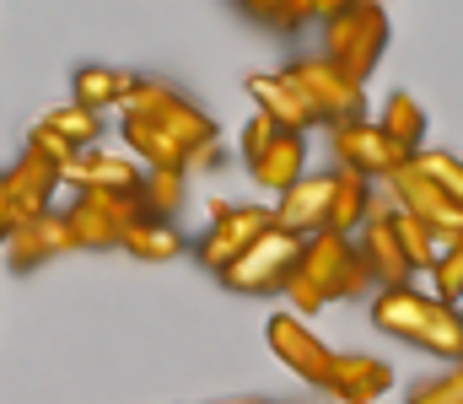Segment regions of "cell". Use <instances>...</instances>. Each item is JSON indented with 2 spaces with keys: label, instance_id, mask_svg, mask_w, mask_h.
<instances>
[{
  "label": "cell",
  "instance_id": "6da1fadb",
  "mask_svg": "<svg viewBox=\"0 0 463 404\" xmlns=\"http://www.w3.org/2000/svg\"><path fill=\"white\" fill-rule=\"evenodd\" d=\"M383 49H388V5L383 0H355L340 16L324 22V54L361 87L372 81Z\"/></svg>",
  "mask_w": 463,
  "mask_h": 404
},
{
  "label": "cell",
  "instance_id": "7a4b0ae2",
  "mask_svg": "<svg viewBox=\"0 0 463 404\" xmlns=\"http://www.w3.org/2000/svg\"><path fill=\"white\" fill-rule=\"evenodd\" d=\"M350 254H355V243L340 238V232H313V238H302V259H297L291 280H286V302H291L297 318H313V313H324L329 302H340V280H345Z\"/></svg>",
  "mask_w": 463,
  "mask_h": 404
},
{
  "label": "cell",
  "instance_id": "3957f363",
  "mask_svg": "<svg viewBox=\"0 0 463 404\" xmlns=\"http://www.w3.org/2000/svg\"><path fill=\"white\" fill-rule=\"evenodd\" d=\"M286 76L297 81V92L307 98V108L318 114V125H345V119H366V87L350 81L329 54H297L286 65Z\"/></svg>",
  "mask_w": 463,
  "mask_h": 404
},
{
  "label": "cell",
  "instance_id": "277c9868",
  "mask_svg": "<svg viewBox=\"0 0 463 404\" xmlns=\"http://www.w3.org/2000/svg\"><path fill=\"white\" fill-rule=\"evenodd\" d=\"M124 114H140V119H151V125H162V130L173 135L178 146H205V140H222L216 130V119L189 98V92H178V87H167V81H140L135 76V87H129V98H124Z\"/></svg>",
  "mask_w": 463,
  "mask_h": 404
},
{
  "label": "cell",
  "instance_id": "5b68a950",
  "mask_svg": "<svg viewBox=\"0 0 463 404\" xmlns=\"http://www.w3.org/2000/svg\"><path fill=\"white\" fill-rule=\"evenodd\" d=\"M302 259V238L297 232H286V227H269L248 254H237L216 280L237 291V296H275V291H286V280H291V269Z\"/></svg>",
  "mask_w": 463,
  "mask_h": 404
},
{
  "label": "cell",
  "instance_id": "8992f818",
  "mask_svg": "<svg viewBox=\"0 0 463 404\" xmlns=\"http://www.w3.org/2000/svg\"><path fill=\"white\" fill-rule=\"evenodd\" d=\"M269 227H275V205H232V200H211V227L200 232L194 259L211 269V275H222V269H227L237 254H248Z\"/></svg>",
  "mask_w": 463,
  "mask_h": 404
},
{
  "label": "cell",
  "instance_id": "52a82bcc",
  "mask_svg": "<svg viewBox=\"0 0 463 404\" xmlns=\"http://www.w3.org/2000/svg\"><path fill=\"white\" fill-rule=\"evenodd\" d=\"M65 221L76 232V249H118L124 232L140 221V200L135 194H109V189H81L71 205H65Z\"/></svg>",
  "mask_w": 463,
  "mask_h": 404
},
{
  "label": "cell",
  "instance_id": "ba28073f",
  "mask_svg": "<svg viewBox=\"0 0 463 404\" xmlns=\"http://www.w3.org/2000/svg\"><path fill=\"white\" fill-rule=\"evenodd\" d=\"M383 189H388V205H393V211H410V216L431 221L442 249H453V243L463 238V205H458V200H448V194H442L420 167H415V162L393 167V173L383 178Z\"/></svg>",
  "mask_w": 463,
  "mask_h": 404
},
{
  "label": "cell",
  "instance_id": "9c48e42d",
  "mask_svg": "<svg viewBox=\"0 0 463 404\" xmlns=\"http://www.w3.org/2000/svg\"><path fill=\"white\" fill-rule=\"evenodd\" d=\"M329 151H335V167H350V173H361V178H372V183L410 162V151L393 146V140L383 135V125H372V119L329 125Z\"/></svg>",
  "mask_w": 463,
  "mask_h": 404
},
{
  "label": "cell",
  "instance_id": "30bf717a",
  "mask_svg": "<svg viewBox=\"0 0 463 404\" xmlns=\"http://www.w3.org/2000/svg\"><path fill=\"white\" fill-rule=\"evenodd\" d=\"M264 340H269L275 362H286L302 383H313V389H324V383H329V372H335V356H340V351H329V345L318 340V329H307L297 313H275V318L264 324Z\"/></svg>",
  "mask_w": 463,
  "mask_h": 404
},
{
  "label": "cell",
  "instance_id": "8fae6325",
  "mask_svg": "<svg viewBox=\"0 0 463 404\" xmlns=\"http://www.w3.org/2000/svg\"><path fill=\"white\" fill-rule=\"evenodd\" d=\"M71 249H76V232H71L65 211H43V216H27V221H16L0 254H5L11 275H33V269H43L49 259L71 254Z\"/></svg>",
  "mask_w": 463,
  "mask_h": 404
},
{
  "label": "cell",
  "instance_id": "7c38bea8",
  "mask_svg": "<svg viewBox=\"0 0 463 404\" xmlns=\"http://www.w3.org/2000/svg\"><path fill=\"white\" fill-rule=\"evenodd\" d=\"M350 243H355V254L366 259V269H372L377 286H410V280H415V269L404 259V243H399V232H393V205L377 200L372 216L361 221V232H355Z\"/></svg>",
  "mask_w": 463,
  "mask_h": 404
},
{
  "label": "cell",
  "instance_id": "4fadbf2b",
  "mask_svg": "<svg viewBox=\"0 0 463 404\" xmlns=\"http://www.w3.org/2000/svg\"><path fill=\"white\" fill-rule=\"evenodd\" d=\"M329 200H335V167H329V173H307V178H297V183L275 200V227H286V232H297V238L329 232Z\"/></svg>",
  "mask_w": 463,
  "mask_h": 404
},
{
  "label": "cell",
  "instance_id": "5bb4252c",
  "mask_svg": "<svg viewBox=\"0 0 463 404\" xmlns=\"http://www.w3.org/2000/svg\"><path fill=\"white\" fill-rule=\"evenodd\" d=\"M5 189H11V216H16V221H27V216L54 211V194L65 189V178H60V167H54V162H43L38 151H27V146H22V156L5 167Z\"/></svg>",
  "mask_w": 463,
  "mask_h": 404
},
{
  "label": "cell",
  "instance_id": "9a60e30c",
  "mask_svg": "<svg viewBox=\"0 0 463 404\" xmlns=\"http://www.w3.org/2000/svg\"><path fill=\"white\" fill-rule=\"evenodd\" d=\"M431 313H437V296L431 291H415V280L410 286H377L372 291V324L383 334L404 340V345L420 340V329L431 324Z\"/></svg>",
  "mask_w": 463,
  "mask_h": 404
},
{
  "label": "cell",
  "instance_id": "2e32d148",
  "mask_svg": "<svg viewBox=\"0 0 463 404\" xmlns=\"http://www.w3.org/2000/svg\"><path fill=\"white\" fill-rule=\"evenodd\" d=\"M242 87H248V98L259 103V114L275 119L280 130H297V135L318 130V114L307 108V98L297 92V81H291L286 70H253Z\"/></svg>",
  "mask_w": 463,
  "mask_h": 404
},
{
  "label": "cell",
  "instance_id": "e0dca14e",
  "mask_svg": "<svg viewBox=\"0 0 463 404\" xmlns=\"http://www.w3.org/2000/svg\"><path fill=\"white\" fill-rule=\"evenodd\" d=\"M140 183H146V173H140V162H129V156H114V151H103V146H87L71 167H65V189H109V194H140Z\"/></svg>",
  "mask_w": 463,
  "mask_h": 404
},
{
  "label": "cell",
  "instance_id": "ac0fdd59",
  "mask_svg": "<svg viewBox=\"0 0 463 404\" xmlns=\"http://www.w3.org/2000/svg\"><path fill=\"white\" fill-rule=\"evenodd\" d=\"M340 404H377L388 389H393V367L366 356V351H350V356H335V372L324 383Z\"/></svg>",
  "mask_w": 463,
  "mask_h": 404
},
{
  "label": "cell",
  "instance_id": "d6986e66",
  "mask_svg": "<svg viewBox=\"0 0 463 404\" xmlns=\"http://www.w3.org/2000/svg\"><path fill=\"white\" fill-rule=\"evenodd\" d=\"M248 178H253L259 189H275V200H280L297 178H307V135L275 130V140L248 162Z\"/></svg>",
  "mask_w": 463,
  "mask_h": 404
},
{
  "label": "cell",
  "instance_id": "ffe728a7",
  "mask_svg": "<svg viewBox=\"0 0 463 404\" xmlns=\"http://www.w3.org/2000/svg\"><path fill=\"white\" fill-rule=\"evenodd\" d=\"M372 205H377V189H372V178H361V173H350V167H335L329 232H340V238H355V232H361V221L372 216Z\"/></svg>",
  "mask_w": 463,
  "mask_h": 404
},
{
  "label": "cell",
  "instance_id": "44dd1931",
  "mask_svg": "<svg viewBox=\"0 0 463 404\" xmlns=\"http://www.w3.org/2000/svg\"><path fill=\"white\" fill-rule=\"evenodd\" d=\"M118 135H124L129 156L146 162V167H189V146H178L162 125H151V119H140V114H124Z\"/></svg>",
  "mask_w": 463,
  "mask_h": 404
},
{
  "label": "cell",
  "instance_id": "7402d4cb",
  "mask_svg": "<svg viewBox=\"0 0 463 404\" xmlns=\"http://www.w3.org/2000/svg\"><path fill=\"white\" fill-rule=\"evenodd\" d=\"M129 259H140V265H167V259H178L189 243H184V232L173 227V221H162V216H140L129 232H124V243H118Z\"/></svg>",
  "mask_w": 463,
  "mask_h": 404
},
{
  "label": "cell",
  "instance_id": "603a6c76",
  "mask_svg": "<svg viewBox=\"0 0 463 404\" xmlns=\"http://www.w3.org/2000/svg\"><path fill=\"white\" fill-rule=\"evenodd\" d=\"M129 87H135V76H129V70H118V65H81V70H76V81H71V98L103 114V108H124Z\"/></svg>",
  "mask_w": 463,
  "mask_h": 404
},
{
  "label": "cell",
  "instance_id": "cb8c5ba5",
  "mask_svg": "<svg viewBox=\"0 0 463 404\" xmlns=\"http://www.w3.org/2000/svg\"><path fill=\"white\" fill-rule=\"evenodd\" d=\"M140 216H162L173 221L189 200V173L184 167H146V183H140Z\"/></svg>",
  "mask_w": 463,
  "mask_h": 404
},
{
  "label": "cell",
  "instance_id": "d4e9b609",
  "mask_svg": "<svg viewBox=\"0 0 463 404\" xmlns=\"http://www.w3.org/2000/svg\"><path fill=\"white\" fill-rule=\"evenodd\" d=\"M377 125H383V135H388L393 146H404L410 156L426 146V108H420L410 92H393V98L383 103V119H377Z\"/></svg>",
  "mask_w": 463,
  "mask_h": 404
},
{
  "label": "cell",
  "instance_id": "484cf974",
  "mask_svg": "<svg viewBox=\"0 0 463 404\" xmlns=\"http://www.w3.org/2000/svg\"><path fill=\"white\" fill-rule=\"evenodd\" d=\"M43 125H49V130H60L71 146H81V151L103 140V114H98V108H87V103H76V98H71V103H60V108H49V114H43Z\"/></svg>",
  "mask_w": 463,
  "mask_h": 404
},
{
  "label": "cell",
  "instance_id": "4316f807",
  "mask_svg": "<svg viewBox=\"0 0 463 404\" xmlns=\"http://www.w3.org/2000/svg\"><path fill=\"white\" fill-rule=\"evenodd\" d=\"M393 232H399L404 259H410V269H415V275L437 265L442 243H437V227H431V221H420V216H410V211H393Z\"/></svg>",
  "mask_w": 463,
  "mask_h": 404
},
{
  "label": "cell",
  "instance_id": "83f0119b",
  "mask_svg": "<svg viewBox=\"0 0 463 404\" xmlns=\"http://www.w3.org/2000/svg\"><path fill=\"white\" fill-rule=\"evenodd\" d=\"M410 162H415V167H420V173H426L442 194H448V200H458V205H463V156H453V151H437V146H420Z\"/></svg>",
  "mask_w": 463,
  "mask_h": 404
},
{
  "label": "cell",
  "instance_id": "f1b7e54d",
  "mask_svg": "<svg viewBox=\"0 0 463 404\" xmlns=\"http://www.w3.org/2000/svg\"><path fill=\"white\" fill-rule=\"evenodd\" d=\"M431 275V296H442V302H463V238L453 249H442L437 254V265L426 269Z\"/></svg>",
  "mask_w": 463,
  "mask_h": 404
},
{
  "label": "cell",
  "instance_id": "f546056e",
  "mask_svg": "<svg viewBox=\"0 0 463 404\" xmlns=\"http://www.w3.org/2000/svg\"><path fill=\"white\" fill-rule=\"evenodd\" d=\"M404 404H463V367H448V372L415 383V389L404 394Z\"/></svg>",
  "mask_w": 463,
  "mask_h": 404
},
{
  "label": "cell",
  "instance_id": "4dcf8cb0",
  "mask_svg": "<svg viewBox=\"0 0 463 404\" xmlns=\"http://www.w3.org/2000/svg\"><path fill=\"white\" fill-rule=\"evenodd\" d=\"M27 151H38L43 162H54V167H60V178H65V167H71V162L81 156V146H71L65 135H60V130H49L43 119H38V125L27 130Z\"/></svg>",
  "mask_w": 463,
  "mask_h": 404
},
{
  "label": "cell",
  "instance_id": "1f68e13d",
  "mask_svg": "<svg viewBox=\"0 0 463 404\" xmlns=\"http://www.w3.org/2000/svg\"><path fill=\"white\" fill-rule=\"evenodd\" d=\"M275 130H280L275 119H264V114H253V119L242 125V135H237V156H242V162H253V156H259V151H264V146L275 140Z\"/></svg>",
  "mask_w": 463,
  "mask_h": 404
},
{
  "label": "cell",
  "instance_id": "d6a6232c",
  "mask_svg": "<svg viewBox=\"0 0 463 404\" xmlns=\"http://www.w3.org/2000/svg\"><path fill=\"white\" fill-rule=\"evenodd\" d=\"M222 156H227L222 140H205V146L189 151V167H184V173H189V178H194V173H211V167H222Z\"/></svg>",
  "mask_w": 463,
  "mask_h": 404
},
{
  "label": "cell",
  "instance_id": "836d02e7",
  "mask_svg": "<svg viewBox=\"0 0 463 404\" xmlns=\"http://www.w3.org/2000/svg\"><path fill=\"white\" fill-rule=\"evenodd\" d=\"M253 22H264V27H275L280 22V11H286V0H237Z\"/></svg>",
  "mask_w": 463,
  "mask_h": 404
},
{
  "label": "cell",
  "instance_id": "e575fe53",
  "mask_svg": "<svg viewBox=\"0 0 463 404\" xmlns=\"http://www.w3.org/2000/svg\"><path fill=\"white\" fill-rule=\"evenodd\" d=\"M11 227H16V216H11V189H5V173H0V249L11 238Z\"/></svg>",
  "mask_w": 463,
  "mask_h": 404
},
{
  "label": "cell",
  "instance_id": "d590c367",
  "mask_svg": "<svg viewBox=\"0 0 463 404\" xmlns=\"http://www.w3.org/2000/svg\"><path fill=\"white\" fill-rule=\"evenodd\" d=\"M345 5H355V0H313V16H318V22H329V16H340Z\"/></svg>",
  "mask_w": 463,
  "mask_h": 404
},
{
  "label": "cell",
  "instance_id": "8d00e7d4",
  "mask_svg": "<svg viewBox=\"0 0 463 404\" xmlns=\"http://www.w3.org/2000/svg\"><path fill=\"white\" fill-rule=\"evenodd\" d=\"M453 367H463V356H458V362H453Z\"/></svg>",
  "mask_w": 463,
  "mask_h": 404
},
{
  "label": "cell",
  "instance_id": "74e56055",
  "mask_svg": "<svg viewBox=\"0 0 463 404\" xmlns=\"http://www.w3.org/2000/svg\"><path fill=\"white\" fill-rule=\"evenodd\" d=\"M242 404H259V399H242Z\"/></svg>",
  "mask_w": 463,
  "mask_h": 404
}]
</instances>
